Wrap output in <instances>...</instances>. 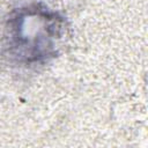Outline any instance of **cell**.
I'll list each match as a JSON object with an SVG mask.
<instances>
[{
    "instance_id": "cell-1",
    "label": "cell",
    "mask_w": 148,
    "mask_h": 148,
    "mask_svg": "<svg viewBox=\"0 0 148 148\" xmlns=\"http://www.w3.org/2000/svg\"><path fill=\"white\" fill-rule=\"evenodd\" d=\"M64 31V17L39 5H31L10 14L5 24L2 47L14 61L25 65L44 62L54 57Z\"/></svg>"
}]
</instances>
